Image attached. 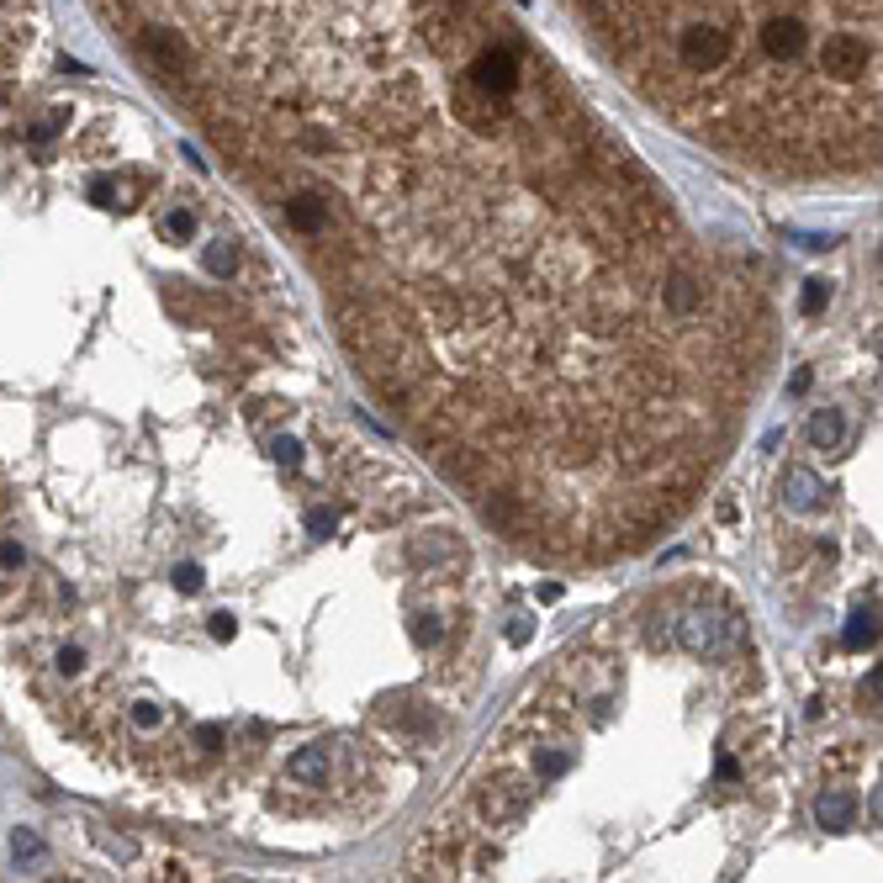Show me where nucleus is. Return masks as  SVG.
<instances>
[{"label":"nucleus","instance_id":"7ed1b4c3","mask_svg":"<svg viewBox=\"0 0 883 883\" xmlns=\"http://www.w3.org/2000/svg\"><path fill=\"white\" fill-rule=\"evenodd\" d=\"M794 820L751 609L677 572L593 619L455 772L402 878H746Z\"/></svg>","mask_w":883,"mask_h":883},{"label":"nucleus","instance_id":"20e7f679","mask_svg":"<svg viewBox=\"0 0 883 883\" xmlns=\"http://www.w3.org/2000/svg\"><path fill=\"white\" fill-rule=\"evenodd\" d=\"M672 133L778 186L878 175V0H556Z\"/></svg>","mask_w":883,"mask_h":883},{"label":"nucleus","instance_id":"f03ea898","mask_svg":"<svg viewBox=\"0 0 883 883\" xmlns=\"http://www.w3.org/2000/svg\"><path fill=\"white\" fill-rule=\"evenodd\" d=\"M487 656L461 508L312 344L0 408V693L85 794L254 852H344L434 778Z\"/></svg>","mask_w":883,"mask_h":883},{"label":"nucleus","instance_id":"f257e3e1","mask_svg":"<svg viewBox=\"0 0 883 883\" xmlns=\"http://www.w3.org/2000/svg\"><path fill=\"white\" fill-rule=\"evenodd\" d=\"M312 275L376 408L556 572L635 561L778 355L720 238L508 0H90Z\"/></svg>","mask_w":883,"mask_h":883},{"label":"nucleus","instance_id":"39448f33","mask_svg":"<svg viewBox=\"0 0 883 883\" xmlns=\"http://www.w3.org/2000/svg\"><path fill=\"white\" fill-rule=\"evenodd\" d=\"M48 22L38 0H0V175L27 149L43 101L53 96Z\"/></svg>","mask_w":883,"mask_h":883}]
</instances>
